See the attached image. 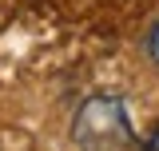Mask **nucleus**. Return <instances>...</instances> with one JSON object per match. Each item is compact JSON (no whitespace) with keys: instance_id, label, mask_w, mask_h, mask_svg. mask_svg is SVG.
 <instances>
[{"instance_id":"obj_3","label":"nucleus","mask_w":159,"mask_h":151,"mask_svg":"<svg viewBox=\"0 0 159 151\" xmlns=\"http://www.w3.org/2000/svg\"><path fill=\"white\" fill-rule=\"evenodd\" d=\"M143 151H159V119H155V127L147 131V139H143Z\"/></svg>"},{"instance_id":"obj_1","label":"nucleus","mask_w":159,"mask_h":151,"mask_svg":"<svg viewBox=\"0 0 159 151\" xmlns=\"http://www.w3.org/2000/svg\"><path fill=\"white\" fill-rule=\"evenodd\" d=\"M72 139L80 151H131L135 127L119 95H88L72 119Z\"/></svg>"},{"instance_id":"obj_2","label":"nucleus","mask_w":159,"mask_h":151,"mask_svg":"<svg viewBox=\"0 0 159 151\" xmlns=\"http://www.w3.org/2000/svg\"><path fill=\"white\" fill-rule=\"evenodd\" d=\"M143 52H147L151 64H159V20L147 28V36H143Z\"/></svg>"}]
</instances>
